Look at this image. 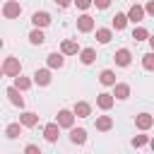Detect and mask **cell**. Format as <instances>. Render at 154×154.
I'll return each mask as SVG.
<instances>
[{
	"instance_id": "cell-26",
	"label": "cell",
	"mask_w": 154,
	"mask_h": 154,
	"mask_svg": "<svg viewBox=\"0 0 154 154\" xmlns=\"http://www.w3.org/2000/svg\"><path fill=\"white\" fill-rule=\"evenodd\" d=\"M113 38V29H96V41L99 43H111Z\"/></svg>"
},
{
	"instance_id": "cell-30",
	"label": "cell",
	"mask_w": 154,
	"mask_h": 154,
	"mask_svg": "<svg viewBox=\"0 0 154 154\" xmlns=\"http://www.w3.org/2000/svg\"><path fill=\"white\" fill-rule=\"evenodd\" d=\"M77 5V10H89L91 7V0H72Z\"/></svg>"
},
{
	"instance_id": "cell-20",
	"label": "cell",
	"mask_w": 154,
	"mask_h": 154,
	"mask_svg": "<svg viewBox=\"0 0 154 154\" xmlns=\"http://www.w3.org/2000/svg\"><path fill=\"white\" fill-rule=\"evenodd\" d=\"M31 84H34V79H31V77H24L22 72L14 77V87H17L19 91H26V89H31Z\"/></svg>"
},
{
	"instance_id": "cell-38",
	"label": "cell",
	"mask_w": 154,
	"mask_h": 154,
	"mask_svg": "<svg viewBox=\"0 0 154 154\" xmlns=\"http://www.w3.org/2000/svg\"><path fill=\"white\" fill-rule=\"evenodd\" d=\"M0 48H2V38H0Z\"/></svg>"
},
{
	"instance_id": "cell-1",
	"label": "cell",
	"mask_w": 154,
	"mask_h": 154,
	"mask_svg": "<svg viewBox=\"0 0 154 154\" xmlns=\"http://www.w3.org/2000/svg\"><path fill=\"white\" fill-rule=\"evenodd\" d=\"M19 72H22V63H19V58L10 55V58L2 60V75H5V77H17Z\"/></svg>"
},
{
	"instance_id": "cell-27",
	"label": "cell",
	"mask_w": 154,
	"mask_h": 154,
	"mask_svg": "<svg viewBox=\"0 0 154 154\" xmlns=\"http://www.w3.org/2000/svg\"><path fill=\"white\" fill-rule=\"evenodd\" d=\"M142 67L147 72H154V51H149V53L142 55Z\"/></svg>"
},
{
	"instance_id": "cell-35",
	"label": "cell",
	"mask_w": 154,
	"mask_h": 154,
	"mask_svg": "<svg viewBox=\"0 0 154 154\" xmlns=\"http://www.w3.org/2000/svg\"><path fill=\"white\" fill-rule=\"evenodd\" d=\"M147 41H149V46H152V51H154V34H149V38H147Z\"/></svg>"
},
{
	"instance_id": "cell-31",
	"label": "cell",
	"mask_w": 154,
	"mask_h": 154,
	"mask_svg": "<svg viewBox=\"0 0 154 154\" xmlns=\"http://www.w3.org/2000/svg\"><path fill=\"white\" fill-rule=\"evenodd\" d=\"M24 152H26V154H41V147H38V144H26Z\"/></svg>"
},
{
	"instance_id": "cell-29",
	"label": "cell",
	"mask_w": 154,
	"mask_h": 154,
	"mask_svg": "<svg viewBox=\"0 0 154 154\" xmlns=\"http://www.w3.org/2000/svg\"><path fill=\"white\" fill-rule=\"evenodd\" d=\"M144 144H149V135H135V137H132V147H135V149H140V147H144Z\"/></svg>"
},
{
	"instance_id": "cell-19",
	"label": "cell",
	"mask_w": 154,
	"mask_h": 154,
	"mask_svg": "<svg viewBox=\"0 0 154 154\" xmlns=\"http://www.w3.org/2000/svg\"><path fill=\"white\" fill-rule=\"evenodd\" d=\"M113 128V118L111 116H96V130L99 132H108Z\"/></svg>"
},
{
	"instance_id": "cell-4",
	"label": "cell",
	"mask_w": 154,
	"mask_h": 154,
	"mask_svg": "<svg viewBox=\"0 0 154 154\" xmlns=\"http://www.w3.org/2000/svg\"><path fill=\"white\" fill-rule=\"evenodd\" d=\"M152 125H154V116H152V113L142 111V113H137V116H135V128H137V130H142V132H144V130H149Z\"/></svg>"
},
{
	"instance_id": "cell-7",
	"label": "cell",
	"mask_w": 154,
	"mask_h": 154,
	"mask_svg": "<svg viewBox=\"0 0 154 154\" xmlns=\"http://www.w3.org/2000/svg\"><path fill=\"white\" fill-rule=\"evenodd\" d=\"M113 60H116L118 67H128V65L132 63V53H130V48H118L116 55H113Z\"/></svg>"
},
{
	"instance_id": "cell-24",
	"label": "cell",
	"mask_w": 154,
	"mask_h": 154,
	"mask_svg": "<svg viewBox=\"0 0 154 154\" xmlns=\"http://www.w3.org/2000/svg\"><path fill=\"white\" fill-rule=\"evenodd\" d=\"M46 41V36H43V31L38 29V26H34L31 31H29V43H34V46H41Z\"/></svg>"
},
{
	"instance_id": "cell-25",
	"label": "cell",
	"mask_w": 154,
	"mask_h": 154,
	"mask_svg": "<svg viewBox=\"0 0 154 154\" xmlns=\"http://www.w3.org/2000/svg\"><path fill=\"white\" fill-rule=\"evenodd\" d=\"M5 135H7V140H17L22 135V123H10L5 128Z\"/></svg>"
},
{
	"instance_id": "cell-2",
	"label": "cell",
	"mask_w": 154,
	"mask_h": 154,
	"mask_svg": "<svg viewBox=\"0 0 154 154\" xmlns=\"http://www.w3.org/2000/svg\"><path fill=\"white\" fill-rule=\"evenodd\" d=\"M22 14V5L17 2V0H7L5 5H2V17L5 19H17Z\"/></svg>"
},
{
	"instance_id": "cell-39",
	"label": "cell",
	"mask_w": 154,
	"mask_h": 154,
	"mask_svg": "<svg viewBox=\"0 0 154 154\" xmlns=\"http://www.w3.org/2000/svg\"><path fill=\"white\" fill-rule=\"evenodd\" d=\"M0 14H2V7H0Z\"/></svg>"
},
{
	"instance_id": "cell-16",
	"label": "cell",
	"mask_w": 154,
	"mask_h": 154,
	"mask_svg": "<svg viewBox=\"0 0 154 154\" xmlns=\"http://www.w3.org/2000/svg\"><path fill=\"white\" fill-rule=\"evenodd\" d=\"M46 63H48V67H51V70H60V67L65 65V55H63V53H58V51H55V53H48Z\"/></svg>"
},
{
	"instance_id": "cell-23",
	"label": "cell",
	"mask_w": 154,
	"mask_h": 154,
	"mask_svg": "<svg viewBox=\"0 0 154 154\" xmlns=\"http://www.w3.org/2000/svg\"><path fill=\"white\" fill-rule=\"evenodd\" d=\"M128 26V14L125 12H116V17H113V29L116 31H123Z\"/></svg>"
},
{
	"instance_id": "cell-14",
	"label": "cell",
	"mask_w": 154,
	"mask_h": 154,
	"mask_svg": "<svg viewBox=\"0 0 154 154\" xmlns=\"http://www.w3.org/2000/svg\"><path fill=\"white\" fill-rule=\"evenodd\" d=\"M128 96H130V84H125V82H116V84H113V99L125 101Z\"/></svg>"
},
{
	"instance_id": "cell-33",
	"label": "cell",
	"mask_w": 154,
	"mask_h": 154,
	"mask_svg": "<svg viewBox=\"0 0 154 154\" xmlns=\"http://www.w3.org/2000/svg\"><path fill=\"white\" fill-rule=\"evenodd\" d=\"M144 14H152V17H154V0H147V5H144Z\"/></svg>"
},
{
	"instance_id": "cell-17",
	"label": "cell",
	"mask_w": 154,
	"mask_h": 154,
	"mask_svg": "<svg viewBox=\"0 0 154 154\" xmlns=\"http://www.w3.org/2000/svg\"><path fill=\"white\" fill-rule=\"evenodd\" d=\"M70 142H72V144H84V142H87V130L72 125V128H70Z\"/></svg>"
},
{
	"instance_id": "cell-10",
	"label": "cell",
	"mask_w": 154,
	"mask_h": 154,
	"mask_svg": "<svg viewBox=\"0 0 154 154\" xmlns=\"http://www.w3.org/2000/svg\"><path fill=\"white\" fill-rule=\"evenodd\" d=\"M5 94H7V99H10V103H12V106L24 108V96H22V91H19L14 84H12V87H7V91H5Z\"/></svg>"
},
{
	"instance_id": "cell-8",
	"label": "cell",
	"mask_w": 154,
	"mask_h": 154,
	"mask_svg": "<svg viewBox=\"0 0 154 154\" xmlns=\"http://www.w3.org/2000/svg\"><path fill=\"white\" fill-rule=\"evenodd\" d=\"M60 137V125L58 123H46L43 125V140L46 142H58Z\"/></svg>"
},
{
	"instance_id": "cell-13",
	"label": "cell",
	"mask_w": 154,
	"mask_h": 154,
	"mask_svg": "<svg viewBox=\"0 0 154 154\" xmlns=\"http://www.w3.org/2000/svg\"><path fill=\"white\" fill-rule=\"evenodd\" d=\"M113 103H116V99H113V94H108V91H101V94L96 96V106H99L101 111H111Z\"/></svg>"
},
{
	"instance_id": "cell-36",
	"label": "cell",
	"mask_w": 154,
	"mask_h": 154,
	"mask_svg": "<svg viewBox=\"0 0 154 154\" xmlns=\"http://www.w3.org/2000/svg\"><path fill=\"white\" fill-rule=\"evenodd\" d=\"M149 147H152V152H154V137H149Z\"/></svg>"
},
{
	"instance_id": "cell-3",
	"label": "cell",
	"mask_w": 154,
	"mask_h": 154,
	"mask_svg": "<svg viewBox=\"0 0 154 154\" xmlns=\"http://www.w3.org/2000/svg\"><path fill=\"white\" fill-rule=\"evenodd\" d=\"M55 123H58L60 128H67V130H70V128L75 125V113H72L70 108H60V111H58V118H55Z\"/></svg>"
},
{
	"instance_id": "cell-9",
	"label": "cell",
	"mask_w": 154,
	"mask_h": 154,
	"mask_svg": "<svg viewBox=\"0 0 154 154\" xmlns=\"http://www.w3.org/2000/svg\"><path fill=\"white\" fill-rule=\"evenodd\" d=\"M51 22H53V19H51V14H48L46 10H41V12H34V14H31V24H34V26H38V29H46Z\"/></svg>"
},
{
	"instance_id": "cell-12",
	"label": "cell",
	"mask_w": 154,
	"mask_h": 154,
	"mask_svg": "<svg viewBox=\"0 0 154 154\" xmlns=\"http://www.w3.org/2000/svg\"><path fill=\"white\" fill-rule=\"evenodd\" d=\"M125 14H128V22H132V24H140V22L144 19V7L135 2V5H132L128 12H125Z\"/></svg>"
},
{
	"instance_id": "cell-6",
	"label": "cell",
	"mask_w": 154,
	"mask_h": 154,
	"mask_svg": "<svg viewBox=\"0 0 154 154\" xmlns=\"http://www.w3.org/2000/svg\"><path fill=\"white\" fill-rule=\"evenodd\" d=\"M31 79H34V84H38V87H48L51 84V67H41V70H36L34 75H31Z\"/></svg>"
},
{
	"instance_id": "cell-34",
	"label": "cell",
	"mask_w": 154,
	"mask_h": 154,
	"mask_svg": "<svg viewBox=\"0 0 154 154\" xmlns=\"http://www.w3.org/2000/svg\"><path fill=\"white\" fill-rule=\"evenodd\" d=\"M55 5L65 10V7H70V5H72V0H55Z\"/></svg>"
},
{
	"instance_id": "cell-22",
	"label": "cell",
	"mask_w": 154,
	"mask_h": 154,
	"mask_svg": "<svg viewBox=\"0 0 154 154\" xmlns=\"http://www.w3.org/2000/svg\"><path fill=\"white\" fill-rule=\"evenodd\" d=\"M99 82H101L103 87H113V84H116V72H113V70H101Z\"/></svg>"
},
{
	"instance_id": "cell-18",
	"label": "cell",
	"mask_w": 154,
	"mask_h": 154,
	"mask_svg": "<svg viewBox=\"0 0 154 154\" xmlns=\"http://www.w3.org/2000/svg\"><path fill=\"white\" fill-rule=\"evenodd\" d=\"M19 123H22V128H34V125L38 123V113H34V111H24V113L19 116Z\"/></svg>"
},
{
	"instance_id": "cell-11",
	"label": "cell",
	"mask_w": 154,
	"mask_h": 154,
	"mask_svg": "<svg viewBox=\"0 0 154 154\" xmlns=\"http://www.w3.org/2000/svg\"><path fill=\"white\" fill-rule=\"evenodd\" d=\"M72 113H75V118H89L91 116V103L89 101H75Z\"/></svg>"
},
{
	"instance_id": "cell-5",
	"label": "cell",
	"mask_w": 154,
	"mask_h": 154,
	"mask_svg": "<svg viewBox=\"0 0 154 154\" xmlns=\"http://www.w3.org/2000/svg\"><path fill=\"white\" fill-rule=\"evenodd\" d=\"M77 31L79 34H89V31H94V17L91 14H79L77 17Z\"/></svg>"
},
{
	"instance_id": "cell-37",
	"label": "cell",
	"mask_w": 154,
	"mask_h": 154,
	"mask_svg": "<svg viewBox=\"0 0 154 154\" xmlns=\"http://www.w3.org/2000/svg\"><path fill=\"white\" fill-rule=\"evenodd\" d=\"M0 77H5V75H2V63H0Z\"/></svg>"
},
{
	"instance_id": "cell-21",
	"label": "cell",
	"mask_w": 154,
	"mask_h": 154,
	"mask_svg": "<svg viewBox=\"0 0 154 154\" xmlns=\"http://www.w3.org/2000/svg\"><path fill=\"white\" fill-rule=\"evenodd\" d=\"M79 60H82V65H91L96 60V51L94 48H82L79 51Z\"/></svg>"
},
{
	"instance_id": "cell-28",
	"label": "cell",
	"mask_w": 154,
	"mask_h": 154,
	"mask_svg": "<svg viewBox=\"0 0 154 154\" xmlns=\"http://www.w3.org/2000/svg\"><path fill=\"white\" fill-rule=\"evenodd\" d=\"M132 38H135V41H147V38H149V31H147L144 26H137V29H132Z\"/></svg>"
},
{
	"instance_id": "cell-15",
	"label": "cell",
	"mask_w": 154,
	"mask_h": 154,
	"mask_svg": "<svg viewBox=\"0 0 154 154\" xmlns=\"http://www.w3.org/2000/svg\"><path fill=\"white\" fill-rule=\"evenodd\" d=\"M60 53H63V55H77V53H79V43L72 41V38H65V41L60 43Z\"/></svg>"
},
{
	"instance_id": "cell-32",
	"label": "cell",
	"mask_w": 154,
	"mask_h": 154,
	"mask_svg": "<svg viewBox=\"0 0 154 154\" xmlns=\"http://www.w3.org/2000/svg\"><path fill=\"white\" fill-rule=\"evenodd\" d=\"M91 5H96L99 10H106V7H111V0H91Z\"/></svg>"
}]
</instances>
